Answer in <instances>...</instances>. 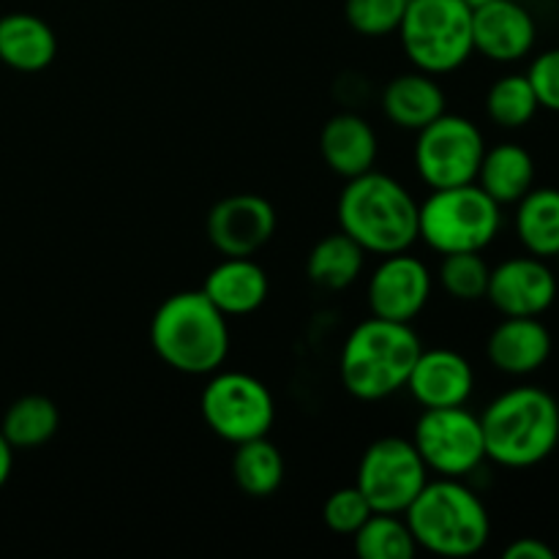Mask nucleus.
<instances>
[{
    "instance_id": "f257e3e1",
    "label": "nucleus",
    "mask_w": 559,
    "mask_h": 559,
    "mask_svg": "<svg viewBox=\"0 0 559 559\" xmlns=\"http://www.w3.org/2000/svg\"><path fill=\"white\" fill-rule=\"evenodd\" d=\"M153 353L180 374L211 377L229 355L227 317L202 289H186L164 300L151 320Z\"/></svg>"
},
{
    "instance_id": "20e7f679",
    "label": "nucleus",
    "mask_w": 559,
    "mask_h": 559,
    "mask_svg": "<svg viewBox=\"0 0 559 559\" xmlns=\"http://www.w3.org/2000/svg\"><path fill=\"white\" fill-rule=\"evenodd\" d=\"M404 519L418 549L437 557H473L491 538L489 511L462 478L429 480Z\"/></svg>"
},
{
    "instance_id": "c85d7f7f",
    "label": "nucleus",
    "mask_w": 559,
    "mask_h": 559,
    "mask_svg": "<svg viewBox=\"0 0 559 559\" xmlns=\"http://www.w3.org/2000/svg\"><path fill=\"white\" fill-rule=\"evenodd\" d=\"M437 276H440L442 289L453 300L475 304V300L486 298L491 267L480 257V251H453V254H442V265Z\"/></svg>"
},
{
    "instance_id": "393cba45",
    "label": "nucleus",
    "mask_w": 559,
    "mask_h": 559,
    "mask_svg": "<svg viewBox=\"0 0 559 559\" xmlns=\"http://www.w3.org/2000/svg\"><path fill=\"white\" fill-rule=\"evenodd\" d=\"M233 478L243 495L254 500L273 497L284 484V456L267 437L235 445Z\"/></svg>"
},
{
    "instance_id": "a878e982",
    "label": "nucleus",
    "mask_w": 559,
    "mask_h": 559,
    "mask_svg": "<svg viewBox=\"0 0 559 559\" xmlns=\"http://www.w3.org/2000/svg\"><path fill=\"white\" fill-rule=\"evenodd\" d=\"M60 429V409L41 393H27L16 399L3 415L0 435L14 448H38L52 440Z\"/></svg>"
},
{
    "instance_id": "473e14b6",
    "label": "nucleus",
    "mask_w": 559,
    "mask_h": 559,
    "mask_svg": "<svg viewBox=\"0 0 559 559\" xmlns=\"http://www.w3.org/2000/svg\"><path fill=\"white\" fill-rule=\"evenodd\" d=\"M506 559H557V551L540 538H519L502 551Z\"/></svg>"
},
{
    "instance_id": "412c9836",
    "label": "nucleus",
    "mask_w": 559,
    "mask_h": 559,
    "mask_svg": "<svg viewBox=\"0 0 559 559\" xmlns=\"http://www.w3.org/2000/svg\"><path fill=\"white\" fill-rule=\"evenodd\" d=\"M58 55V36L36 14L14 11L0 16V63L14 71L36 74L44 71Z\"/></svg>"
},
{
    "instance_id": "ddd939ff",
    "label": "nucleus",
    "mask_w": 559,
    "mask_h": 559,
    "mask_svg": "<svg viewBox=\"0 0 559 559\" xmlns=\"http://www.w3.org/2000/svg\"><path fill=\"white\" fill-rule=\"evenodd\" d=\"M205 233L222 257H254L276 233V211L260 194H229L211 207Z\"/></svg>"
},
{
    "instance_id": "aec40b11",
    "label": "nucleus",
    "mask_w": 559,
    "mask_h": 559,
    "mask_svg": "<svg viewBox=\"0 0 559 559\" xmlns=\"http://www.w3.org/2000/svg\"><path fill=\"white\" fill-rule=\"evenodd\" d=\"M382 112L404 131H420L445 112V91L435 74L407 71L393 76L382 91Z\"/></svg>"
},
{
    "instance_id": "9d476101",
    "label": "nucleus",
    "mask_w": 559,
    "mask_h": 559,
    "mask_svg": "<svg viewBox=\"0 0 559 559\" xmlns=\"http://www.w3.org/2000/svg\"><path fill=\"white\" fill-rule=\"evenodd\" d=\"M484 153V134L473 120L442 112L418 131L415 167L431 191L453 189V186L475 183Z\"/></svg>"
},
{
    "instance_id": "a211bd4d",
    "label": "nucleus",
    "mask_w": 559,
    "mask_h": 559,
    "mask_svg": "<svg viewBox=\"0 0 559 559\" xmlns=\"http://www.w3.org/2000/svg\"><path fill=\"white\" fill-rule=\"evenodd\" d=\"M267 273L257 265L254 257H224L207 271L202 284V293L224 317L254 314L267 300Z\"/></svg>"
},
{
    "instance_id": "0eeeda50",
    "label": "nucleus",
    "mask_w": 559,
    "mask_h": 559,
    "mask_svg": "<svg viewBox=\"0 0 559 559\" xmlns=\"http://www.w3.org/2000/svg\"><path fill=\"white\" fill-rule=\"evenodd\" d=\"M502 229V205H497L478 183L435 189L418 205V240L440 254L484 251Z\"/></svg>"
},
{
    "instance_id": "4468645a",
    "label": "nucleus",
    "mask_w": 559,
    "mask_h": 559,
    "mask_svg": "<svg viewBox=\"0 0 559 559\" xmlns=\"http://www.w3.org/2000/svg\"><path fill=\"white\" fill-rule=\"evenodd\" d=\"M431 298V273L418 257L399 251L382 257L369 278L371 317L391 322H413Z\"/></svg>"
},
{
    "instance_id": "b1692460",
    "label": "nucleus",
    "mask_w": 559,
    "mask_h": 559,
    "mask_svg": "<svg viewBox=\"0 0 559 559\" xmlns=\"http://www.w3.org/2000/svg\"><path fill=\"white\" fill-rule=\"evenodd\" d=\"M366 265V249L358 240L349 238L347 233H336L322 238L320 243L311 249L309 262H306V271L309 278L322 289H338L353 287L360 278Z\"/></svg>"
},
{
    "instance_id": "cd10ccee",
    "label": "nucleus",
    "mask_w": 559,
    "mask_h": 559,
    "mask_svg": "<svg viewBox=\"0 0 559 559\" xmlns=\"http://www.w3.org/2000/svg\"><path fill=\"white\" fill-rule=\"evenodd\" d=\"M540 104L527 74H506L486 93V115L500 129H524Z\"/></svg>"
},
{
    "instance_id": "f8f14e48",
    "label": "nucleus",
    "mask_w": 559,
    "mask_h": 559,
    "mask_svg": "<svg viewBox=\"0 0 559 559\" xmlns=\"http://www.w3.org/2000/svg\"><path fill=\"white\" fill-rule=\"evenodd\" d=\"M559 295L557 271L535 254L511 257L491 267L486 300L502 317H544Z\"/></svg>"
},
{
    "instance_id": "bb28decb",
    "label": "nucleus",
    "mask_w": 559,
    "mask_h": 559,
    "mask_svg": "<svg viewBox=\"0 0 559 559\" xmlns=\"http://www.w3.org/2000/svg\"><path fill=\"white\" fill-rule=\"evenodd\" d=\"M353 544L360 559H413L418 555L407 519L399 513H371L353 535Z\"/></svg>"
},
{
    "instance_id": "7c9ffc66",
    "label": "nucleus",
    "mask_w": 559,
    "mask_h": 559,
    "mask_svg": "<svg viewBox=\"0 0 559 559\" xmlns=\"http://www.w3.org/2000/svg\"><path fill=\"white\" fill-rule=\"evenodd\" d=\"M371 513L374 511L366 502V497L360 495L358 486H344V489H336L325 500V506H322V522L328 524L331 533L349 535L353 538Z\"/></svg>"
},
{
    "instance_id": "f03ea898",
    "label": "nucleus",
    "mask_w": 559,
    "mask_h": 559,
    "mask_svg": "<svg viewBox=\"0 0 559 559\" xmlns=\"http://www.w3.org/2000/svg\"><path fill=\"white\" fill-rule=\"evenodd\" d=\"M486 459L508 469H527L546 462L559 445V404L549 391L519 385L500 393L484 409Z\"/></svg>"
},
{
    "instance_id": "2f4dec72",
    "label": "nucleus",
    "mask_w": 559,
    "mask_h": 559,
    "mask_svg": "<svg viewBox=\"0 0 559 559\" xmlns=\"http://www.w3.org/2000/svg\"><path fill=\"white\" fill-rule=\"evenodd\" d=\"M527 76L535 87L540 109L559 115V47L535 55Z\"/></svg>"
},
{
    "instance_id": "6e6552de",
    "label": "nucleus",
    "mask_w": 559,
    "mask_h": 559,
    "mask_svg": "<svg viewBox=\"0 0 559 559\" xmlns=\"http://www.w3.org/2000/svg\"><path fill=\"white\" fill-rule=\"evenodd\" d=\"M200 413L207 429L224 442L267 437L276 420V404L267 385L246 371H213L202 388Z\"/></svg>"
},
{
    "instance_id": "dca6fc26",
    "label": "nucleus",
    "mask_w": 559,
    "mask_h": 559,
    "mask_svg": "<svg viewBox=\"0 0 559 559\" xmlns=\"http://www.w3.org/2000/svg\"><path fill=\"white\" fill-rule=\"evenodd\" d=\"M407 388L424 409L464 407L475 391L473 364L453 349H420Z\"/></svg>"
},
{
    "instance_id": "423d86ee",
    "label": "nucleus",
    "mask_w": 559,
    "mask_h": 559,
    "mask_svg": "<svg viewBox=\"0 0 559 559\" xmlns=\"http://www.w3.org/2000/svg\"><path fill=\"white\" fill-rule=\"evenodd\" d=\"M399 38L415 69L451 74L475 52L473 9L464 0H409Z\"/></svg>"
},
{
    "instance_id": "9b49d317",
    "label": "nucleus",
    "mask_w": 559,
    "mask_h": 559,
    "mask_svg": "<svg viewBox=\"0 0 559 559\" xmlns=\"http://www.w3.org/2000/svg\"><path fill=\"white\" fill-rule=\"evenodd\" d=\"M413 442L426 467L440 478H467L486 462L480 418L467 407L424 409Z\"/></svg>"
},
{
    "instance_id": "2eb2a0df",
    "label": "nucleus",
    "mask_w": 559,
    "mask_h": 559,
    "mask_svg": "<svg viewBox=\"0 0 559 559\" xmlns=\"http://www.w3.org/2000/svg\"><path fill=\"white\" fill-rule=\"evenodd\" d=\"M538 41V25L530 9L516 0H491L473 9L475 52L491 63H519Z\"/></svg>"
},
{
    "instance_id": "1a4fd4ad",
    "label": "nucleus",
    "mask_w": 559,
    "mask_h": 559,
    "mask_svg": "<svg viewBox=\"0 0 559 559\" xmlns=\"http://www.w3.org/2000/svg\"><path fill=\"white\" fill-rule=\"evenodd\" d=\"M429 484V467L420 459L413 440L382 437L371 442L358 464L355 486L374 513H399L404 516L420 489Z\"/></svg>"
},
{
    "instance_id": "5701e85b",
    "label": "nucleus",
    "mask_w": 559,
    "mask_h": 559,
    "mask_svg": "<svg viewBox=\"0 0 559 559\" xmlns=\"http://www.w3.org/2000/svg\"><path fill=\"white\" fill-rule=\"evenodd\" d=\"M516 235L527 254L555 260L559 254V189H530L516 202Z\"/></svg>"
},
{
    "instance_id": "4be33fe9",
    "label": "nucleus",
    "mask_w": 559,
    "mask_h": 559,
    "mask_svg": "<svg viewBox=\"0 0 559 559\" xmlns=\"http://www.w3.org/2000/svg\"><path fill=\"white\" fill-rule=\"evenodd\" d=\"M475 183L497 202V205H516L535 186V158L527 147L516 142H500L486 147Z\"/></svg>"
},
{
    "instance_id": "f3484780",
    "label": "nucleus",
    "mask_w": 559,
    "mask_h": 559,
    "mask_svg": "<svg viewBox=\"0 0 559 559\" xmlns=\"http://www.w3.org/2000/svg\"><path fill=\"white\" fill-rule=\"evenodd\" d=\"M486 358L502 374H535L551 358L549 328L540 317H506L486 342Z\"/></svg>"
},
{
    "instance_id": "c756f323",
    "label": "nucleus",
    "mask_w": 559,
    "mask_h": 559,
    "mask_svg": "<svg viewBox=\"0 0 559 559\" xmlns=\"http://www.w3.org/2000/svg\"><path fill=\"white\" fill-rule=\"evenodd\" d=\"M409 0H347L344 16L360 36L380 38L396 33Z\"/></svg>"
},
{
    "instance_id": "c9c22d12",
    "label": "nucleus",
    "mask_w": 559,
    "mask_h": 559,
    "mask_svg": "<svg viewBox=\"0 0 559 559\" xmlns=\"http://www.w3.org/2000/svg\"><path fill=\"white\" fill-rule=\"evenodd\" d=\"M555 260H557V267H559V254H557V257H555Z\"/></svg>"
},
{
    "instance_id": "f704fd0d",
    "label": "nucleus",
    "mask_w": 559,
    "mask_h": 559,
    "mask_svg": "<svg viewBox=\"0 0 559 559\" xmlns=\"http://www.w3.org/2000/svg\"><path fill=\"white\" fill-rule=\"evenodd\" d=\"M464 3H467V5H469V9H480V5L491 3V0H464Z\"/></svg>"
},
{
    "instance_id": "7ed1b4c3",
    "label": "nucleus",
    "mask_w": 559,
    "mask_h": 559,
    "mask_svg": "<svg viewBox=\"0 0 559 559\" xmlns=\"http://www.w3.org/2000/svg\"><path fill=\"white\" fill-rule=\"evenodd\" d=\"M338 227L358 240L366 254H399L418 240V202L391 175L349 178L336 205Z\"/></svg>"
},
{
    "instance_id": "72a5a7b5",
    "label": "nucleus",
    "mask_w": 559,
    "mask_h": 559,
    "mask_svg": "<svg viewBox=\"0 0 559 559\" xmlns=\"http://www.w3.org/2000/svg\"><path fill=\"white\" fill-rule=\"evenodd\" d=\"M11 467H14V448H11L9 440L0 435V489H3L5 480L11 478Z\"/></svg>"
},
{
    "instance_id": "39448f33",
    "label": "nucleus",
    "mask_w": 559,
    "mask_h": 559,
    "mask_svg": "<svg viewBox=\"0 0 559 559\" xmlns=\"http://www.w3.org/2000/svg\"><path fill=\"white\" fill-rule=\"evenodd\" d=\"M420 349L418 333L407 322L364 320L347 336L338 360L344 388L360 402H382L407 388Z\"/></svg>"
},
{
    "instance_id": "6ab92c4d",
    "label": "nucleus",
    "mask_w": 559,
    "mask_h": 559,
    "mask_svg": "<svg viewBox=\"0 0 559 559\" xmlns=\"http://www.w3.org/2000/svg\"><path fill=\"white\" fill-rule=\"evenodd\" d=\"M320 153L338 178H358L374 169L377 134L360 115L338 112L322 126Z\"/></svg>"
}]
</instances>
